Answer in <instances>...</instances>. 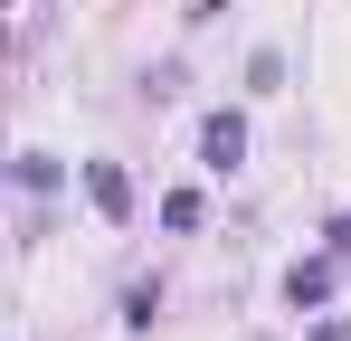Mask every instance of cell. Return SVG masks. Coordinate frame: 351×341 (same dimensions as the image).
I'll list each match as a JSON object with an SVG mask.
<instances>
[{
    "label": "cell",
    "instance_id": "obj_1",
    "mask_svg": "<svg viewBox=\"0 0 351 341\" xmlns=\"http://www.w3.org/2000/svg\"><path fill=\"white\" fill-rule=\"evenodd\" d=\"M247 162V114H199V170H219V180H228V170Z\"/></svg>",
    "mask_w": 351,
    "mask_h": 341
},
{
    "label": "cell",
    "instance_id": "obj_2",
    "mask_svg": "<svg viewBox=\"0 0 351 341\" xmlns=\"http://www.w3.org/2000/svg\"><path fill=\"white\" fill-rule=\"evenodd\" d=\"M86 199H95L114 227L133 218V180H123V162H86Z\"/></svg>",
    "mask_w": 351,
    "mask_h": 341
},
{
    "label": "cell",
    "instance_id": "obj_3",
    "mask_svg": "<svg viewBox=\"0 0 351 341\" xmlns=\"http://www.w3.org/2000/svg\"><path fill=\"white\" fill-rule=\"evenodd\" d=\"M285 303H332V256H294L285 266Z\"/></svg>",
    "mask_w": 351,
    "mask_h": 341
},
{
    "label": "cell",
    "instance_id": "obj_4",
    "mask_svg": "<svg viewBox=\"0 0 351 341\" xmlns=\"http://www.w3.org/2000/svg\"><path fill=\"white\" fill-rule=\"evenodd\" d=\"M162 227L190 237V227H199V190H171V199H162Z\"/></svg>",
    "mask_w": 351,
    "mask_h": 341
},
{
    "label": "cell",
    "instance_id": "obj_5",
    "mask_svg": "<svg viewBox=\"0 0 351 341\" xmlns=\"http://www.w3.org/2000/svg\"><path fill=\"white\" fill-rule=\"evenodd\" d=\"M152 313H162V284H123V323H133V332H143V323H152Z\"/></svg>",
    "mask_w": 351,
    "mask_h": 341
},
{
    "label": "cell",
    "instance_id": "obj_6",
    "mask_svg": "<svg viewBox=\"0 0 351 341\" xmlns=\"http://www.w3.org/2000/svg\"><path fill=\"white\" fill-rule=\"evenodd\" d=\"M276 76H285V57H276V48H256V57H247V86H256V95H276Z\"/></svg>",
    "mask_w": 351,
    "mask_h": 341
},
{
    "label": "cell",
    "instance_id": "obj_7",
    "mask_svg": "<svg viewBox=\"0 0 351 341\" xmlns=\"http://www.w3.org/2000/svg\"><path fill=\"white\" fill-rule=\"evenodd\" d=\"M19 190H58V162L48 152H19Z\"/></svg>",
    "mask_w": 351,
    "mask_h": 341
},
{
    "label": "cell",
    "instance_id": "obj_8",
    "mask_svg": "<svg viewBox=\"0 0 351 341\" xmlns=\"http://www.w3.org/2000/svg\"><path fill=\"white\" fill-rule=\"evenodd\" d=\"M332 256H351V209H342V218H332Z\"/></svg>",
    "mask_w": 351,
    "mask_h": 341
},
{
    "label": "cell",
    "instance_id": "obj_9",
    "mask_svg": "<svg viewBox=\"0 0 351 341\" xmlns=\"http://www.w3.org/2000/svg\"><path fill=\"white\" fill-rule=\"evenodd\" d=\"M313 341H351V332H342V323H313Z\"/></svg>",
    "mask_w": 351,
    "mask_h": 341
}]
</instances>
